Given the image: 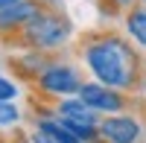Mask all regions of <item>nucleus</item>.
I'll return each instance as SVG.
<instances>
[{
    "instance_id": "obj_7",
    "label": "nucleus",
    "mask_w": 146,
    "mask_h": 143,
    "mask_svg": "<svg viewBox=\"0 0 146 143\" xmlns=\"http://www.w3.org/2000/svg\"><path fill=\"white\" fill-rule=\"evenodd\" d=\"M41 105V102H38ZM32 128H38V132H44V134H50L56 143H85L73 128L58 117L56 111H53V105L50 102H44L38 111H35V117H32Z\"/></svg>"
},
{
    "instance_id": "obj_13",
    "label": "nucleus",
    "mask_w": 146,
    "mask_h": 143,
    "mask_svg": "<svg viewBox=\"0 0 146 143\" xmlns=\"http://www.w3.org/2000/svg\"><path fill=\"white\" fill-rule=\"evenodd\" d=\"M100 6H108L114 15H123V12H129L131 6H137V0H100Z\"/></svg>"
},
{
    "instance_id": "obj_9",
    "label": "nucleus",
    "mask_w": 146,
    "mask_h": 143,
    "mask_svg": "<svg viewBox=\"0 0 146 143\" xmlns=\"http://www.w3.org/2000/svg\"><path fill=\"white\" fill-rule=\"evenodd\" d=\"M50 62H53V53H41V50H21L18 56L9 58L15 76H21V82H29V85L41 76V70Z\"/></svg>"
},
{
    "instance_id": "obj_15",
    "label": "nucleus",
    "mask_w": 146,
    "mask_h": 143,
    "mask_svg": "<svg viewBox=\"0 0 146 143\" xmlns=\"http://www.w3.org/2000/svg\"><path fill=\"white\" fill-rule=\"evenodd\" d=\"M0 143H18V132L15 134H0Z\"/></svg>"
},
{
    "instance_id": "obj_18",
    "label": "nucleus",
    "mask_w": 146,
    "mask_h": 143,
    "mask_svg": "<svg viewBox=\"0 0 146 143\" xmlns=\"http://www.w3.org/2000/svg\"><path fill=\"white\" fill-rule=\"evenodd\" d=\"M137 3H140V6H143V9H146V0H137Z\"/></svg>"
},
{
    "instance_id": "obj_8",
    "label": "nucleus",
    "mask_w": 146,
    "mask_h": 143,
    "mask_svg": "<svg viewBox=\"0 0 146 143\" xmlns=\"http://www.w3.org/2000/svg\"><path fill=\"white\" fill-rule=\"evenodd\" d=\"M53 111L62 117L67 126H82V128H100V120H102V117L96 114L91 105H85L79 97H67V99L53 102Z\"/></svg>"
},
{
    "instance_id": "obj_6",
    "label": "nucleus",
    "mask_w": 146,
    "mask_h": 143,
    "mask_svg": "<svg viewBox=\"0 0 146 143\" xmlns=\"http://www.w3.org/2000/svg\"><path fill=\"white\" fill-rule=\"evenodd\" d=\"M44 0H18L12 6H3L0 9V38L3 41H15L21 29L41 12Z\"/></svg>"
},
{
    "instance_id": "obj_5",
    "label": "nucleus",
    "mask_w": 146,
    "mask_h": 143,
    "mask_svg": "<svg viewBox=\"0 0 146 143\" xmlns=\"http://www.w3.org/2000/svg\"><path fill=\"white\" fill-rule=\"evenodd\" d=\"M102 143H143L146 140V117L135 108L123 114H108L100 120Z\"/></svg>"
},
{
    "instance_id": "obj_10",
    "label": "nucleus",
    "mask_w": 146,
    "mask_h": 143,
    "mask_svg": "<svg viewBox=\"0 0 146 143\" xmlns=\"http://www.w3.org/2000/svg\"><path fill=\"white\" fill-rule=\"evenodd\" d=\"M123 35L137 47V50L146 53V9L137 3L129 12H123Z\"/></svg>"
},
{
    "instance_id": "obj_12",
    "label": "nucleus",
    "mask_w": 146,
    "mask_h": 143,
    "mask_svg": "<svg viewBox=\"0 0 146 143\" xmlns=\"http://www.w3.org/2000/svg\"><path fill=\"white\" fill-rule=\"evenodd\" d=\"M21 97V82H15L9 73L0 70V102H15Z\"/></svg>"
},
{
    "instance_id": "obj_16",
    "label": "nucleus",
    "mask_w": 146,
    "mask_h": 143,
    "mask_svg": "<svg viewBox=\"0 0 146 143\" xmlns=\"http://www.w3.org/2000/svg\"><path fill=\"white\" fill-rule=\"evenodd\" d=\"M12 3H18V0H0V9H3V6H12Z\"/></svg>"
},
{
    "instance_id": "obj_4",
    "label": "nucleus",
    "mask_w": 146,
    "mask_h": 143,
    "mask_svg": "<svg viewBox=\"0 0 146 143\" xmlns=\"http://www.w3.org/2000/svg\"><path fill=\"white\" fill-rule=\"evenodd\" d=\"M76 97L85 105H91L100 117L123 114V111H131L137 105V99L131 97V93H123V91H117V88L100 85V82H94V79H85V85H82V91L76 93Z\"/></svg>"
},
{
    "instance_id": "obj_1",
    "label": "nucleus",
    "mask_w": 146,
    "mask_h": 143,
    "mask_svg": "<svg viewBox=\"0 0 146 143\" xmlns=\"http://www.w3.org/2000/svg\"><path fill=\"white\" fill-rule=\"evenodd\" d=\"M76 56L88 79L100 85L117 88L123 93H140L146 85V56L137 50L123 32L96 29L79 35Z\"/></svg>"
},
{
    "instance_id": "obj_11",
    "label": "nucleus",
    "mask_w": 146,
    "mask_h": 143,
    "mask_svg": "<svg viewBox=\"0 0 146 143\" xmlns=\"http://www.w3.org/2000/svg\"><path fill=\"white\" fill-rule=\"evenodd\" d=\"M23 111L18 108V102H0V134H15L21 132Z\"/></svg>"
},
{
    "instance_id": "obj_3",
    "label": "nucleus",
    "mask_w": 146,
    "mask_h": 143,
    "mask_svg": "<svg viewBox=\"0 0 146 143\" xmlns=\"http://www.w3.org/2000/svg\"><path fill=\"white\" fill-rule=\"evenodd\" d=\"M85 70L82 64L70 62V58H62V56H53V62L41 70V76L32 82L35 93H38V102H58V99H67V97H76L85 85Z\"/></svg>"
},
{
    "instance_id": "obj_17",
    "label": "nucleus",
    "mask_w": 146,
    "mask_h": 143,
    "mask_svg": "<svg viewBox=\"0 0 146 143\" xmlns=\"http://www.w3.org/2000/svg\"><path fill=\"white\" fill-rule=\"evenodd\" d=\"M18 143H27V134L23 132H18Z\"/></svg>"
},
{
    "instance_id": "obj_14",
    "label": "nucleus",
    "mask_w": 146,
    "mask_h": 143,
    "mask_svg": "<svg viewBox=\"0 0 146 143\" xmlns=\"http://www.w3.org/2000/svg\"><path fill=\"white\" fill-rule=\"evenodd\" d=\"M27 143H56L50 134H44V132H38V128H29L27 132Z\"/></svg>"
},
{
    "instance_id": "obj_2",
    "label": "nucleus",
    "mask_w": 146,
    "mask_h": 143,
    "mask_svg": "<svg viewBox=\"0 0 146 143\" xmlns=\"http://www.w3.org/2000/svg\"><path fill=\"white\" fill-rule=\"evenodd\" d=\"M76 38V26L64 9H58L53 3H44L41 12L35 15L27 26L21 29V35L12 44H18L21 50H41V53H58Z\"/></svg>"
}]
</instances>
